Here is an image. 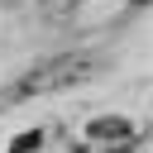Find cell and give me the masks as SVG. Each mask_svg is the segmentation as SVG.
Returning <instances> with one entry per match:
<instances>
[{
  "mask_svg": "<svg viewBox=\"0 0 153 153\" xmlns=\"http://www.w3.org/2000/svg\"><path fill=\"white\" fill-rule=\"evenodd\" d=\"M91 139H129V124L115 120V115H110V120H96V124H91Z\"/></svg>",
  "mask_w": 153,
  "mask_h": 153,
  "instance_id": "2",
  "label": "cell"
},
{
  "mask_svg": "<svg viewBox=\"0 0 153 153\" xmlns=\"http://www.w3.org/2000/svg\"><path fill=\"white\" fill-rule=\"evenodd\" d=\"M5 5H14V0H5Z\"/></svg>",
  "mask_w": 153,
  "mask_h": 153,
  "instance_id": "5",
  "label": "cell"
},
{
  "mask_svg": "<svg viewBox=\"0 0 153 153\" xmlns=\"http://www.w3.org/2000/svg\"><path fill=\"white\" fill-rule=\"evenodd\" d=\"M33 143H38V134H19V139H14V153H29Z\"/></svg>",
  "mask_w": 153,
  "mask_h": 153,
  "instance_id": "4",
  "label": "cell"
},
{
  "mask_svg": "<svg viewBox=\"0 0 153 153\" xmlns=\"http://www.w3.org/2000/svg\"><path fill=\"white\" fill-rule=\"evenodd\" d=\"M76 5H81V0H38V10H43L48 19H72Z\"/></svg>",
  "mask_w": 153,
  "mask_h": 153,
  "instance_id": "3",
  "label": "cell"
},
{
  "mask_svg": "<svg viewBox=\"0 0 153 153\" xmlns=\"http://www.w3.org/2000/svg\"><path fill=\"white\" fill-rule=\"evenodd\" d=\"M96 72V57L86 53H67V57H53L33 72H24L14 81V96H43V91H57V86H72V81H86Z\"/></svg>",
  "mask_w": 153,
  "mask_h": 153,
  "instance_id": "1",
  "label": "cell"
}]
</instances>
